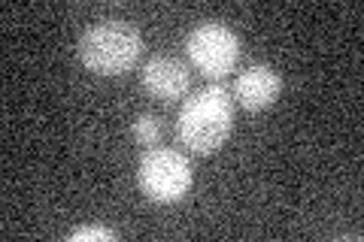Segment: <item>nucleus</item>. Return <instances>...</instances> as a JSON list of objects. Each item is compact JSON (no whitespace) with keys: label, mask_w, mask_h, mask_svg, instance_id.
Returning a JSON list of instances; mask_svg holds the SVG:
<instances>
[{"label":"nucleus","mask_w":364,"mask_h":242,"mask_svg":"<svg viewBox=\"0 0 364 242\" xmlns=\"http://www.w3.org/2000/svg\"><path fill=\"white\" fill-rule=\"evenodd\" d=\"M234 131V94L207 85L188 94L176 112V140L195 155H213Z\"/></svg>","instance_id":"nucleus-1"},{"label":"nucleus","mask_w":364,"mask_h":242,"mask_svg":"<svg viewBox=\"0 0 364 242\" xmlns=\"http://www.w3.org/2000/svg\"><path fill=\"white\" fill-rule=\"evenodd\" d=\"M76 55L91 73L122 76L143 55V33L124 18H100L79 33Z\"/></svg>","instance_id":"nucleus-2"},{"label":"nucleus","mask_w":364,"mask_h":242,"mask_svg":"<svg viewBox=\"0 0 364 242\" xmlns=\"http://www.w3.org/2000/svg\"><path fill=\"white\" fill-rule=\"evenodd\" d=\"M191 160L176 148H146L136 160V185L152 203H179L191 191Z\"/></svg>","instance_id":"nucleus-3"},{"label":"nucleus","mask_w":364,"mask_h":242,"mask_svg":"<svg viewBox=\"0 0 364 242\" xmlns=\"http://www.w3.org/2000/svg\"><path fill=\"white\" fill-rule=\"evenodd\" d=\"M186 55L203 76L222 79L240 57V37L222 21H198L186 37Z\"/></svg>","instance_id":"nucleus-4"},{"label":"nucleus","mask_w":364,"mask_h":242,"mask_svg":"<svg viewBox=\"0 0 364 242\" xmlns=\"http://www.w3.org/2000/svg\"><path fill=\"white\" fill-rule=\"evenodd\" d=\"M140 82L143 88L149 91L152 97L164 100V103H173L179 97L188 94L191 88V73L188 67L179 61V57H170V55H155L143 64L140 70Z\"/></svg>","instance_id":"nucleus-5"},{"label":"nucleus","mask_w":364,"mask_h":242,"mask_svg":"<svg viewBox=\"0 0 364 242\" xmlns=\"http://www.w3.org/2000/svg\"><path fill=\"white\" fill-rule=\"evenodd\" d=\"M282 91V76L270 64H249L234 76V100L243 109H267Z\"/></svg>","instance_id":"nucleus-6"},{"label":"nucleus","mask_w":364,"mask_h":242,"mask_svg":"<svg viewBox=\"0 0 364 242\" xmlns=\"http://www.w3.org/2000/svg\"><path fill=\"white\" fill-rule=\"evenodd\" d=\"M131 133L140 145H155L158 140H161V115H155V112L136 115L134 124H131Z\"/></svg>","instance_id":"nucleus-7"},{"label":"nucleus","mask_w":364,"mask_h":242,"mask_svg":"<svg viewBox=\"0 0 364 242\" xmlns=\"http://www.w3.org/2000/svg\"><path fill=\"white\" fill-rule=\"evenodd\" d=\"M70 239H104V242H109V239H116V233H112L109 227H79V230H73L70 233Z\"/></svg>","instance_id":"nucleus-8"}]
</instances>
